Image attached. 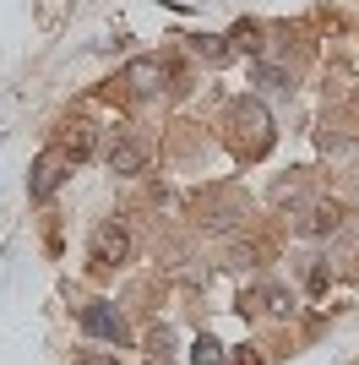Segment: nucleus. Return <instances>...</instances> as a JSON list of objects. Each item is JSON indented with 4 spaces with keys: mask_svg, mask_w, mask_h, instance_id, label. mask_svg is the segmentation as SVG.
<instances>
[{
    "mask_svg": "<svg viewBox=\"0 0 359 365\" xmlns=\"http://www.w3.org/2000/svg\"><path fill=\"white\" fill-rule=\"evenodd\" d=\"M196 55H207L212 66H224V61H229V38H218V33H202V38H196Z\"/></svg>",
    "mask_w": 359,
    "mask_h": 365,
    "instance_id": "8",
    "label": "nucleus"
},
{
    "mask_svg": "<svg viewBox=\"0 0 359 365\" xmlns=\"http://www.w3.org/2000/svg\"><path fill=\"white\" fill-rule=\"evenodd\" d=\"M60 148H66V158H71V164H76V158H88V153H93V131H88V125H76V137H66Z\"/></svg>",
    "mask_w": 359,
    "mask_h": 365,
    "instance_id": "10",
    "label": "nucleus"
},
{
    "mask_svg": "<svg viewBox=\"0 0 359 365\" xmlns=\"http://www.w3.org/2000/svg\"><path fill=\"white\" fill-rule=\"evenodd\" d=\"M191 365H224V344H218V338H196L191 344Z\"/></svg>",
    "mask_w": 359,
    "mask_h": 365,
    "instance_id": "7",
    "label": "nucleus"
},
{
    "mask_svg": "<svg viewBox=\"0 0 359 365\" xmlns=\"http://www.w3.org/2000/svg\"><path fill=\"white\" fill-rule=\"evenodd\" d=\"M164 82H169V66L158 55H142V61L125 66V88L131 93H164Z\"/></svg>",
    "mask_w": 359,
    "mask_h": 365,
    "instance_id": "4",
    "label": "nucleus"
},
{
    "mask_svg": "<svg viewBox=\"0 0 359 365\" xmlns=\"http://www.w3.org/2000/svg\"><path fill=\"white\" fill-rule=\"evenodd\" d=\"M234 148L245 153V158H261V153L272 148V115L256 98H239L234 104Z\"/></svg>",
    "mask_w": 359,
    "mask_h": 365,
    "instance_id": "1",
    "label": "nucleus"
},
{
    "mask_svg": "<svg viewBox=\"0 0 359 365\" xmlns=\"http://www.w3.org/2000/svg\"><path fill=\"white\" fill-rule=\"evenodd\" d=\"M234 365H261V360H256V354H245V349H239V360Z\"/></svg>",
    "mask_w": 359,
    "mask_h": 365,
    "instance_id": "13",
    "label": "nucleus"
},
{
    "mask_svg": "<svg viewBox=\"0 0 359 365\" xmlns=\"http://www.w3.org/2000/svg\"><path fill=\"white\" fill-rule=\"evenodd\" d=\"M125 257H131V235L120 224H104L93 235V262H98V267H120Z\"/></svg>",
    "mask_w": 359,
    "mask_h": 365,
    "instance_id": "3",
    "label": "nucleus"
},
{
    "mask_svg": "<svg viewBox=\"0 0 359 365\" xmlns=\"http://www.w3.org/2000/svg\"><path fill=\"white\" fill-rule=\"evenodd\" d=\"M142 164H147V153L136 148V142H115V148H109V169H115V175H136Z\"/></svg>",
    "mask_w": 359,
    "mask_h": 365,
    "instance_id": "6",
    "label": "nucleus"
},
{
    "mask_svg": "<svg viewBox=\"0 0 359 365\" xmlns=\"http://www.w3.org/2000/svg\"><path fill=\"white\" fill-rule=\"evenodd\" d=\"M66 169H71L66 148H44V153H38V164H33V185H28V191H33L38 202H44L49 191H55V185L66 180Z\"/></svg>",
    "mask_w": 359,
    "mask_h": 365,
    "instance_id": "2",
    "label": "nucleus"
},
{
    "mask_svg": "<svg viewBox=\"0 0 359 365\" xmlns=\"http://www.w3.org/2000/svg\"><path fill=\"white\" fill-rule=\"evenodd\" d=\"M82 327H88L93 338H109V344H120V338H125V322H120V311H115V305H104V300H93L88 311H82Z\"/></svg>",
    "mask_w": 359,
    "mask_h": 365,
    "instance_id": "5",
    "label": "nucleus"
},
{
    "mask_svg": "<svg viewBox=\"0 0 359 365\" xmlns=\"http://www.w3.org/2000/svg\"><path fill=\"white\" fill-rule=\"evenodd\" d=\"M82 365H120V360H109V354H82Z\"/></svg>",
    "mask_w": 359,
    "mask_h": 365,
    "instance_id": "12",
    "label": "nucleus"
},
{
    "mask_svg": "<svg viewBox=\"0 0 359 365\" xmlns=\"http://www.w3.org/2000/svg\"><path fill=\"white\" fill-rule=\"evenodd\" d=\"M261 300H267V311H272V317H288V311H294V300H288L283 289H267Z\"/></svg>",
    "mask_w": 359,
    "mask_h": 365,
    "instance_id": "11",
    "label": "nucleus"
},
{
    "mask_svg": "<svg viewBox=\"0 0 359 365\" xmlns=\"http://www.w3.org/2000/svg\"><path fill=\"white\" fill-rule=\"evenodd\" d=\"M338 218H343V207H327V202H321V207L305 218V229H311V235H327V229H338Z\"/></svg>",
    "mask_w": 359,
    "mask_h": 365,
    "instance_id": "9",
    "label": "nucleus"
}]
</instances>
